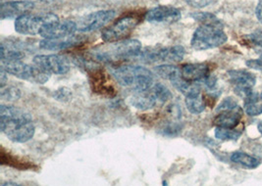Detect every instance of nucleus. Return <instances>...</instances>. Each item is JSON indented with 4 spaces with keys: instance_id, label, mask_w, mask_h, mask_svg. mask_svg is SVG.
Listing matches in <instances>:
<instances>
[{
    "instance_id": "f257e3e1",
    "label": "nucleus",
    "mask_w": 262,
    "mask_h": 186,
    "mask_svg": "<svg viewBox=\"0 0 262 186\" xmlns=\"http://www.w3.org/2000/svg\"><path fill=\"white\" fill-rule=\"evenodd\" d=\"M0 129L7 138L16 143H25L33 138L36 128L32 116L18 107L0 106Z\"/></svg>"
},
{
    "instance_id": "f03ea898",
    "label": "nucleus",
    "mask_w": 262,
    "mask_h": 186,
    "mask_svg": "<svg viewBox=\"0 0 262 186\" xmlns=\"http://www.w3.org/2000/svg\"><path fill=\"white\" fill-rule=\"evenodd\" d=\"M110 73L120 85L131 88L135 92L147 91L155 84L152 73L142 66H116L111 68Z\"/></svg>"
},
{
    "instance_id": "7ed1b4c3",
    "label": "nucleus",
    "mask_w": 262,
    "mask_h": 186,
    "mask_svg": "<svg viewBox=\"0 0 262 186\" xmlns=\"http://www.w3.org/2000/svg\"><path fill=\"white\" fill-rule=\"evenodd\" d=\"M59 18L53 13L46 14H25L15 21V31L21 35H40L43 38L58 26Z\"/></svg>"
},
{
    "instance_id": "20e7f679",
    "label": "nucleus",
    "mask_w": 262,
    "mask_h": 186,
    "mask_svg": "<svg viewBox=\"0 0 262 186\" xmlns=\"http://www.w3.org/2000/svg\"><path fill=\"white\" fill-rule=\"evenodd\" d=\"M142 51V43L138 39H123L97 47L94 49L93 54L97 60L109 63L138 57Z\"/></svg>"
},
{
    "instance_id": "39448f33",
    "label": "nucleus",
    "mask_w": 262,
    "mask_h": 186,
    "mask_svg": "<svg viewBox=\"0 0 262 186\" xmlns=\"http://www.w3.org/2000/svg\"><path fill=\"white\" fill-rule=\"evenodd\" d=\"M1 69L18 79L36 83H46L50 78V74L34 66L21 62V60H1Z\"/></svg>"
},
{
    "instance_id": "423d86ee",
    "label": "nucleus",
    "mask_w": 262,
    "mask_h": 186,
    "mask_svg": "<svg viewBox=\"0 0 262 186\" xmlns=\"http://www.w3.org/2000/svg\"><path fill=\"white\" fill-rule=\"evenodd\" d=\"M227 39L222 28L201 25L192 35L191 44L195 50H207L223 45Z\"/></svg>"
},
{
    "instance_id": "0eeeda50",
    "label": "nucleus",
    "mask_w": 262,
    "mask_h": 186,
    "mask_svg": "<svg viewBox=\"0 0 262 186\" xmlns=\"http://www.w3.org/2000/svg\"><path fill=\"white\" fill-rule=\"evenodd\" d=\"M186 54L185 48L180 45L162 47V48H147L142 51L140 58L146 63H179Z\"/></svg>"
},
{
    "instance_id": "6e6552de",
    "label": "nucleus",
    "mask_w": 262,
    "mask_h": 186,
    "mask_svg": "<svg viewBox=\"0 0 262 186\" xmlns=\"http://www.w3.org/2000/svg\"><path fill=\"white\" fill-rule=\"evenodd\" d=\"M138 25V21L134 17H124L116 23L104 29L101 33V38L105 42H115L127 39L132 32Z\"/></svg>"
},
{
    "instance_id": "1a4fd4ad",
    "label": "nucleus",
    "mask_w": 262,
    "mask_h": 186,
    "mask_svg": "<svg viewBox=\"0 0 262 186\" xmlns=\"http://www.w3.org/2000/svg\"><path fill=\"white\" fill-rule=\"evenodd\" d=\"M113 10H100L93 12L77 22V29L80 33H90L103 28L115 17Z\"/></svg>"
},
{
    "instance_id": "9d476101",
    "label": "nucleus",
    "mask_w": 262,
    "mask_h": 186,
    "mask_svg": "<svg viewBox=\"0 0 262 186\" xmlns=\"http://www.w3.org/2000/svg\"><path fill=\"white\" fill-rule=\"evenodd\" d=\"M34 64L50 75H65L70 70L69 62L60 55H36Z\"/></svg>"
},
{
    "instance_id": "9b49d317",
    "label": "nucleus",
    "mask_w": 262,
    "mask_h": 186,
    "mask_svg": "<svg viewBox=\"0 0 262 186\" xmlns=\"http://www.w3.org/2000/svg\"><path fill=\"white\" fill-rule=\"evenodd\" d=\"M228 76L230 82L234 85V91L242 98L247 97L253 91L252 87L255 85V76L248 71H229Z\"/></svg>"
},
{
    "instance_id": "f8f14e48",
    "label": "nucleus",
    "mask_w": 262,
    "mask_h": 186,
    "mask_svg": "<svg viewBox=\"0 0 262 186\" xmlns=\"http://www.w3.org/2000/svg\"><path fill=\"white\" fill-rule=\"evenodd\" d=\"M144 17L149 23L171 25L179 21L182 13L178 8L172 6H158L147 12Z\"/></svg>"
},
{
    "instance_id": "ddd939ff",
    "label": "nucleus",
    "mask_w": 262,
    "mask_h": 186,
    "mask_svg": "<svg viewBox=\"0 0 262 186\" xmlns=\"http://www.w3.org/2000/svg\"><path fill=\"white\" fill-rule=\"evenodd\" d=\"M35 7V2L31 0H17L2 2L0 6V17L5 19H17L25 14L32 11Z\"/></svg>"
},
{
    "instance_id": "4468645a",
    "label": "nucleus",
    "mask_w": 262,
    "mask_h": 186,
    "mask_svg": "<svg viewBox=\"0 0 262 186\" xmlns=\"http://www.w3.org/2000/svg\"><path fill=\"white\" fill-rule=\"evenodd\" d=\"M84 38L78 35H70L61 38H45L39 42V46L46 50H64L67 48L78 46L83 43Z\"/></svg>"
},
{
    "instance_id": "2eb2a0df",
    "label": "nucleus",
    "mask_w": 262,
    "mask_h": 186,
    "mask_svg": "<svg viewBox=\"0 0 262 186\" xmlns=\"http://www.w3.org/2000/svg\"><path fill=\"white\" fill-rule=\"evenodd\" d=\"M217 113L218 115L215 118L213 124L216 127L227 128H234L237 127L243 115V112L239 106L234 109L223 110Z\"/></svg>"
},
{
    "instance_id": "dca6fc26",
    "label": "nucleus",
    "mask_w": 262,
    "mask_h": 186,
    "mask_svg": "<svg viewBox=\"0 0 262 186\" xmlns=\"http://www.w3.org/2000/svg\"><path fill=\"white\" fill-rule=\"evenodd\" d=\"M181 73L183 78L187 81L201 83L209 75V68L203 63L186 64L182 66Z\"/></svg>"
},
{
    "instance_id": "f3484780",
    "label": "nucleus",
    "mask_w": 262,
    "mask_h": 186,
    "mask_svg": "<svg viewBox=\"0 0 262 186\" xmlns=\"http://www.w3.org/2000/svg\"><path fill=\"white\" fill-rule=\"evenodd\" d=\"M131 103L135 108L141 110V111H147L154 109L157 103V100L155 98V94L150 89L143 92H136L130 99Z\"/></svg>"
},
{
    "instance_id": "a211bd4d",
    "label": "nucleus",
    "mask_w": 262,
    "mask_h": 186,
    "mask_svg": "<svg viewBox=\"0 0 262 186\" xmlns=\"http://www.w3.org/2000/svg\"><path fill=\"white\" fill-rule=\"evenodd\" d=\"M260 96L254 91L250 92L245 100V111L249 116L254 117L261 115L262 105L259 103Z\"/></svg>"
},
{
    "instance_id": "6ab92c4d",
    "label": "nucleus",
    "mask_w": 262,
    "mask_h": 186,
    "mask_svg": "<svg viewBox=\"0 0 262 186\" xmlns=\"http://www.w3.org/2000/svg\"><path fill=\"white\" fill-rule=\"evenodd\" d=\"M231 161L233 163L241 165L247 169H255L256 167H258L259 161L254 158L253 156H250L247 153L244 152H234L231 155Z\"/></svg>"
},
{
    "instance_id": "aec40b11",
    "label": "nucleus",
    "mask_w": 262,
    "mask_h": 186,
    "mask_svg": "<svg viewBox=\"0 0 262 186\" xmlns=\"http://www.w3.org/2000/svg\"><path fill=\"white\" fill-rule=\"evenodd\" d=\"M155 71L159 77H161L162 79L167 80L170 82L174 81L176 78H178L179 76L182 75L181 69L178 68L177 66L172 65V64L159 65V66L155 67Z\"/></svg>"
},
{
    "instance_id": "412c9836",
    "label": "nucleus",
    "mask_w": 262,
    "mask_h": 186,
    "mask_svg": "<svg viewBox=\"0 0 262 186\" xmlns=\"http://www.w3.org/2000/svg\"><path fill=\"white\" fill-rule=\"evenodd\" d=\"M191 17L195 20L196 22L201 24V25H207V26H214L218 28H222L223 29V24L222 22L211 13H207V12H194L191 13Z\"/></svg>"
},
{
    "instance_id": "4be33fe9",
    "label": "nucleus",
    "mask_w": 262,
    "mask_h": 186,
    "mask_svg": "<svg viewBox=\"0 0 262 186\" xmlns=\"http://www.w3.org/2000/svg\"><path fill=\"white\" fill-rule=\"evenodd\" d=\"M186 107L191 114L199 115L205 110L206 104L203 100V96L199 94L191 97H186Z\"/></svg>"
},
{
    "instance_id": "5701e85b",
    "label": "nucleus",
    "mask_w": 262,
    "mask_h": 186,
    "mask_svg": "<svg viewBox=\"0 0 262 186\" xmlns=\"http://www.w3.org/2000/svg\"><path fill=\"white\" fill-rule=\"evenodd\" d=\"M150 90L155 94L158 104L167 103L172 98V93L162 83H155L150 88Z\"/></svg>"
},
{
    "instance_id": "b1692460",
    "label": "nucleus",
    "mask_w": 262,
    "mask_h": 186,
    "mask_svg": "<svg viewBox=\"0 0 262 186\" xmlns=\"http://www.w3.org/2000/svg\"><path fill=\"white\" fill-rule=\"evenodd\" d=\"M241 136V132L233 128H221L217 127L215 128V137L217 140L230 141V140H238Z\"/></svg>"
},
{
    "instance_id": "393cba45",
    "label": "nucleus",
    "mask_w": 262,
    "mask_h": 186,
    "mask_svg": "<svg viewBox=\"0 0 262 186\" xmlns=\"http://www.w3.org/2000/svg\"><path fill=\"white\" fill-rule=\"evenodd\" d=\"M0 88V97L3 101L14 102L21 97V91L15 86H3Z\"/></svg>"
},
{
    "instance_id": "a878e982",
    "label": "nucleus",
    "mask_w": 262,
    "mask_h": 186,
    "mask_svg": "<svg viewBox=\"0 0 262 186\" xmlns=\"http://www.w3.org/2000/svg\"><path fill=\"white\" fill-rule=\"evenodd\" d=\"M247 42L250 44L252 49L255 50L258 54L262 56V30H257L252 34L246 36Z\"/></svg>"
},
{
    "instance_id": "bb28decb",
    "label": "nucleus",
    "mask_w": 262,
    "mask_h": 186,
    "mask_svg": "<svg viewBox=\"0 0 262 186\" xmlns=\"http://www.w3.org/2000/svg\"><path fill=\"white\" fill-rule=\"evenodd\" d=\"M181 131H182V126L180 124L170 123L162 128L161 133L168 136H175V135H178Z\"/></svg>"
},
{
    "instance_id": "cd10ccee",
    "label": "nucleus",
    "mask_w": 262,
    "mask_h": 186,
    "mask_svg": "<svg viewBox=\"0 0 262 186\" xmlns=\"http://www.w3.org/2000/svg\"><path fill=\"white\" fill-rule=\"evenodd\" d=\"M54 97L61 102H68L72 98V92L66 87H61L55 91Z\"/></svg>"
},
{
    "instance_id": "c85d7f7f",
    "label": "nucleus",
    "mask_w": 262,
    "mask_h": 186,
    "mask_svg": "<svg viewBox=\"0 0 262 186\" xmlns=\"http://www.w3.org/2000/svg\"><path fill=\"white\" fill-rule=\"evenodd\" d=\"M238 105L232 97H228L225 98L219 106L217 107L216 111L217 112H220V111H223V110H229V109H234V108H237Z\"/></svg>"
},
{
    "instance_id": "c756f323",
    "label": "nucleus",
    "mask_w": 262,
    "mask_h": 186,
    "mask_svg": "<svg viewBox=\"0 0 262 186\" xmlns=\"http://www.w3.org/2000/svg\"><path fill=\"white\" fill-rule=\"evenodd\" d=\"M184 1L193 8H204L209 4H211L213 0H184Z\"/></svg>"
},
{
    "instance_id": "7c9ffc66",
    "label": "nucleus",
    "mask_w": 262,
    "mask_h": 186,
    "mask_svg": "<svg viewBox=\"0 0 262 186\" xmlns=\"http://www.w3.org/2000/svg\"><path fill=\"white\" fill-rule=\"evenodd\" d=\"M247 66L252 70L262 71V56L259 59L247 61Z\"/></svg>"
},
{
    "instance_id": "2f4dec72",
    "label": "nucleus",
    "mask_w": 262,
    "mask_h": 186,
    "mask_svg": "<svg viewBox=\"0 0 262 186\" xmlns=\"http://www.w3.org/2000/svg\"><path fill=\"white\" fill-rule=\"evenodd\" d=\"M255 15L257 20L259 21V23L262 24V0H259L255 9Z\"/></svg>"
},
{
    "instance_id": "473e14b6",
    "label": "nucleus",
    "mask_w": 262,
    "mask_h": 186,
    "mask_svg": "<svg viewBox=\"0 0 262 186\" xmlns=\"http://www.w3.org/2000/svg\"><path fill=\"white\" fill-rule=\"evenodd\" d=\"M7 75H8V74H7L5 71L1 69V71H0V87L5 86V83H6L7 80H8Z\"/></svg>"
},
{
    "instance_id": "72a5a7b5",
    "label": "nucleus",
    "mask_w": 262,
    "mask_h": 186,
    "mask_svg": "<svg viewBox=\"0 0 262 186\" xmlns=\"http://www.w3.org/2000/svg\"><path fill=\"white\" fill-rule=\"evenodd\" d=\"M1 185H2V186H5V185L17 186V185H21V184H20V183H18V182H11V181H7V182H2V183H1Z\"/></svg>"
},
{
    "instance_id": "f704fd0d",
    "label": "nucleus",
    "mask_w": 262,
    "mask_h": 186,
    "mask_svg": "<svg viewBox=\"0 0 262 186\" xmlns=\"http://www.w3.org/2000/svg\"><path fill=\"white\" fill-rule=\"evenodd\" d=\"M40 2H54V1H57V0H38Z\"/></svg>"
},
{
    "instance_id": "c9c22d12",
    "label": "nucleus",
    "mask_w": 262,
    "mask_h": 186,
    "mask_svg": "<svg viewBox=\"0 0 262 186\" xmlns=\"http://www.w3.org/2000/svg\"><path fill=\"white\" fill-rule=\"evenodd\" d=\"M258 130H259V132L262 134V123L258 125Z\"/></svg>"
},
{
    "instance_id": "e433bc0d",
    "label": "nucleus",
    "mask_w": 262,
    "mask_h": 186,
    "mask_svg": "<svg viewBox=\"0 0 262 186\" xmlns=\"http://www.w3.org/2000/svg\"><path fill=\"white\" fill-rule=\"evenodd\" d=\"M260 99H261V101H262V93H261V94H260Z\"/></svg>"
}]
</instances>
